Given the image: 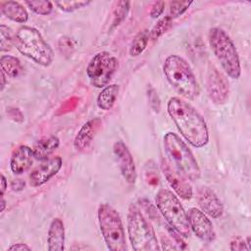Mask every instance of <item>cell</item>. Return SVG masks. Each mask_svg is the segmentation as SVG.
Returning a JSON list of instances; mask_svg holds the SVG:
<instances>
[{
	"instance_id": "obj_1",
	"label": "cell",
	"mask_w": 251,
	"mask_h": 251,
	"mask_svg": "<svg viewBox=\"0 0 251 251\" xmlns=\"http://www.w3.org/2000/svg\"><path fill=\"white\" fill-rule=\"evenodd\" d=\"M167 110L181 135L192 146L201 148L208 143L209 132L206 122L188 102L178 97H172L168 102Z\"/></svg>"
},
{
	"instance_id": "obj_2",
	"label": "cell",
	"mask_w": 251,
	"mask_h": 251,
	"mask_svg": "<svg viewBox=\"0 0 251 251\" xmlns=\"http://www.w3.org/2000/svg\"><path fill=\"white\" fill-rule=\"evenodd\" d=\"M164 74L173 87L183 97L193 100L199 95V86L188 63L177 55H170L163 66Z\"/></svg>"
},
{
	"instance_id": "obj_3",
	"label": "cell",
	"mask_w": 251,
	"mask_h": 251,
	"mask_svg": "<svg viewBox=\"0 0 251 251\" xmlns=\"http://www.w3.org/2000/svg\"><path fill=\"white\" fill-rule=\"evenodd\" d=\"M164 148L169 162L187 179H199L201 171L189 147L175 132H167L164 136Z\"/></svg>"
},
{
	"instance_id": "obj_4",
	"label": "cell",
	"mask_w": 251,
	"mask_h": 251,
	"mask_svg": "<svg viewBox=\"0 0 251 251\" xmlns=\"http://www.w3.org/2000/svg\"><path fill=\"white\" fill-rule=\"evenodd\" d=\"M127 232L135 251L160 250L154 228L136 204H131L127 212Z\"/></svg>"
},
{
	"instance_id": "obj_5",
	"label": "cell",
	"mask_w": 251,
	"mask_h": 251,
	"mask_svg": "<svg viewBox=\"0 0 251 251\" xmlns=\"http://www.w3.org/2000/svg\"><path fill=\"white\" fill-rule=\"evenodd\" d=\"M15 45L21 54L43 67H48L53 61V50L34 27L21 26L15 36Z\"/></svg>"
},
{
	"instance_id": "obj_6",
	"label": "cell",
	"mask_w": 251,
	"mask_h": 251,
	"mask_svg": "<svg viewBox=\"0 0 251 251\" xmlns=\"http://www.w3.org/2000/svg\"><path fill=\"white\" fill-rule=\"evenodd\" d=\"M209 43L225 73L233 79L239 78L241 74L239 56L228 34L220 27H213L209 31Z\"/></svg>"
},
{
	"instance_id": "obj_7",
	"label": "cell",
	"mask_w": 251,
	"mask_h": 251,
	"mask_svg": "<svg viewBox=\"0 0 251 251\" xmlns=\"http://www.w3.org/2000/svg\"><path fill=\"white\" fill-rule=\"evenodd\" d=\"M101 233L108 249L126 251V242L123 222L118 211L108 203H101L97 211Z\"/></svg>"
},
{
	"instance_id": "obj_8",
	"label": "cell",
	"mask_w": 251,
	"mask_h": 251,
	"mask_svg": "<svg viewBox=\"0 0 251 251\" xmlns=\"http://www.w3.org/2000/svg\"><path fill=\"white\" fill-rule=\"evenodd\" d=\"M155 200L160 213L170 226L178 235L188 237L190 235V227L187 215L178 198L171 190L162 188L157 192Z\"/></svg>"
},
{
	"instance_id": "obj_9",
	"label": "cell",
	"mask_w": 251,
	"mask_h": 251,
	"mask_svg": "<svg viewBox=\"0 0 251 251\" xmlns=\"http://www.w3.org/2000/svg\"><path fill=\"white\" fill-rule=\"evenodd\" d=\"M119 67L118 59L110 52L101 51L95 54L86 68V75L90 83L102 88L108 85Z\"/></svg>"
},
{
	"instance_id": "obj_10",
	"label": "cell",
	"mask_w": 251,
	"mask_h": 251,
	"mask_svg": "<svg viewBox=\"0 0 251 251\" xmlns=\"http://www.w3.org/2000/svg\"><path fill=\"white\" fill-rule=\"evenodd\" d=\"M206 88L210 99L218 105L225 104L228 99L229 86L226 76L211 66L207 73Z\"/></svg>"
},
{
	"instance_id": "obj_11",
	"label": "cell",
	"mask_w": 251,
	"mask_h": 251,
	"mask_svg": "<svg viewBox=\"0 0 251 251\" xmlns=\"http://www.w3.org/2000/svg\"><path fill=\"white\" fill-rule=\"evenodd\" d=\"M186 215L189 227L198 238L205 242H212L216 238L214 226L202 211L197 208H190Z\"/></svg>"
},
{
	"instance_id": "obj_12",
	"label": "cell",
	"mask_w": 251,
	"mask_h": 251,
	"mask_svg": "<svg viewBox=\"0 0 251 251\" xmlns=\"http://www.w3.org/2000/svg\"><path fill=\"white\" fill-rule=\"evenodd\" d=\"M62 158L59 156L47 158L43 160L29 174V184L32 187L40 186L56 176L62 168Z\"/></svg>"
},
{
	"instance_id": "obj_13",
	"label": "cell",
	"mask_w": 251,
	"mask_h": 251,
	"mask_svg": "<svg viewBox=\"0 0 251 251\" xmlns=\"http://www.w3.org/2000/svg\"><path fill=\"white\" fill-rule=\"evenodd\" d=\"M161 165L162 171L170 186L176 191L178 196H180V198L185 200L190 199L193 195V191L187 178L167 160H163Z\"/></svg>"
},
{
	"instance_id": "obj_14",
	"label": "cell",
	"mask_w": 251,
	"mask_h": 251,
	"mask_svg": "<svg viewBox=\"0 0 251 251\" xmlns=\"http://www.w3.org/2000/svg\"><path fill=\"white\" fill-rule=\"evenodd\" d=\"M114 154L118 160V164L124 178L130 184L136 180V169L133 157L128 148L123 141H116L113 145Z\"/></svg>"
},
{
	"instance_id": "obj_15",
	"label": "cell",
	"mask_w": 251,
	"mask_h": 251,
	"mask_svg": "<svg viewBox=\"0 0 251 251\" xmlns=\"http://www.w3.org/2000/svg\"><path fill=\"white\" fill-rule=\"evenodd\" d=\"M196 200L202 212L217 219L224 213V206L216 193L208 186H199L196 190Z\"/></svg>"
},
{
	"instance_id": "obj_16",
	"label": "cell",
	"mask_w": 251,
	"mask_h": 251,
	"mask_svg": "<svg viewBox=\"0 0 251 251\" xmlns=\"http://www.w3.org/2000/svg\"><path fill=\"white\" fill-rule=\"evenodd\" d=\"M102 122L99 118L87 121L78 130L74 140V147L76 151H85L92 143L96 133L99 131Z\"/></svg>"
},
{
	"instance_id": "obj_17",
	"label": "cell",
	"mask_w": 251,
	"mask_h": 251,
	"mask_svg": "<svg viewBox=\"0 0 251 251\" xmlns=\"http://www.w3.org/2000/svg\"><path fill=\"white\" fill-rule=\"evenodd\" d=\"M32 149L26 145L19 146L13 153L10 160V168L16 175H21L27 171L33 163Z\"/></svg>"
},
{
	"instance_id": "obj_18",
	"label": "cell",
	"mask_w": 251,
	"mask_h": 251,
	"mask_svg": "<svg viewBox=\"0 0 251 251\" xmlns=\"http://www.w3.org/2000/svg\"><path fill=\"white\" fill-rule=\"evenodd\" d=\"M49 251H62L65 245V227L61 219L55 218L49 226L47 236Z\"/></svg>"
},
{
	"instance_id": "obj_19",
	"label": "cell",
	"mask_w": 251,
	"mask_h": 251,
	"mask_svg": "<svg viewBox=\"0 0 251 251\" xmlns=\"http://www.w3.org/2000/svg\"><path fill=\"white\" fill-rule=\"evenodd\" d=\"M59 145L60 140L55 135L46 136L37 140L32 148L34 159L43 161L49 158V156L59 147Z\"/></svg>"
},
{
	"instance_id": "obj_20",
	"label": "cell",
	"mask_w": 251,
	"mask_h": 251,
	"mask_svg": "<svg viewBox=\"0 0 251 251\" xmlns=\"http://www.w3.org/2000/svg\"><path fill=\"white\" fill-rule=\"evenodd\" d=\"M1 12L8 19L17 23L25 24L28 19V14L25 8L16 1H6L1 3Z\"/></svg>"
},
{
	"instance_id": "obj_21",
	"label": "cell",
	"mask_w": 251,
	"mask_h": 251,
	"mask_svg": "<svg viewBox=\"0 0 251 251\" xmlns=\"http://www.w3.org/2000/svg\"><path fill=\"white\" fill-rule=\"evenodd\" d=\"M119 90L120 87L118 84H109L105 86L97 97V106L104 111L110 110L116 102Z\"/></svg>"
},
{
	"instance_id": "obj_22",
	"label": "cell",
	"mask_w": 251,
	"mask_h": 251,
	"mask_svg": "<svg viewBox=\"0 0 251 251\" xmlns=\"http://www.w3.org/2000/svg\"><path fill=\"white\" fill-rule=\"evenodd\" d=\"M1 71L7 77H18L23 72V67L20 60L11 55H3L0 59Z\"/></svg>"
},
{
	"instance_id": "obj_23",
	"label": "cell",
	"mask_w": 251,
	"mask_h": 251,
	"mask_svg": "<svg viewBox=\"0 0 251 251\" xmlns=\"http://www.w3.org/2000/svg\"><path fill=\"white\" fill-rule=\"evenodd\" d=\"M149 31L147 29H144L136 34V36L133 38L130 47H129V55L131 57H137L139 56L147 47V44L149 42Z\"/></svg>"
},
{
	"instance_id": "obj_24",
	"label": "cell",
	"mask_w": 251,
	"mask_h": 251,
	"mask_svg": "<svg viewBox=\"0 0 251 251\" xmlns=\"http://www.w3.org/2000/svg\"><path fill=\"white\" fill-rule=\"evenodd\" d=\"M129 5L130 3L128 1H118L115 3L113 11L112 27H116L126 19L129 10Z\"/></svg>"
},
{
	"instance_id": "obj_25",
	"label": "cell",
	"mask_w": 251,
	"mask_h": 251,
	"mask_svg": "<svg viewBox=\"0 0 251 251\" xmlns=\"http://www.w3.org/2000/svg\"><path fill=\"white\" fill-rule=\"evenodd\" d=\"M172 24V18L170 16H166L162 19H160L157 24L152 27V29L149 31V38L151 40H157L162 34H164Z\"/></svg>"
},
{
	"instance_id": "obj_26",
	"label": "cell",
	"mask_w": 251,
	"mask_h": 251,
	"mask_svg": "<svg viewBox=\"0 0 251 251\" xmlns=\"http://www.w3.org/2000/svg\"><path fill=\"white\" fill-rule=\"evenodd\" d=\"M28 8L37 15H49L53 10V4L50 1H25Z\"/></svg>"
},
{
	"instance_id": "obj_27",
	"label": "cell",
	"mask_w": 251,
	"mask_h": 251,
	"mask_svg": "<svg viewBox=\"0 0 251 251\" xmlns=\"http://www.w3.org/2000/svg\"><path fill=\"white\" fill-rule=\"evenodd\" d=\"M13 43H15V39H13L11 29L5 25H0V49L1 52H6L12 49Z\"/></svg>"
},
{
	"instance_id": "obj_28",
	"label": "cell",
	"mask_w": 251,
	"mask_h": 251,
	"mask_svg": "<svg viewBox=\"0 0 251 251\" xmlns=\"http://www.w3.org/2000/svg\"><path fill=\"white\" fill-rule=\"evenodd\" d=\"M62 11L74 12L90 4V1H58L55 3Z\"/></svg>"
},
{
	"instance_id": "obj_29",
	"label": "cell",
	"mask_w": 251,
	"mask_h": 251,
	"mask_svg": "<svg viewBox=\"0 0 251 251\" xmlns=\"http://www.w3.org/2000/svg\"><path fill=\"white\" fill-rule=\"evenodd\" d=\"M192 2L188 1H173L170 3V17L172 19L176 18L183 14L188 7L191 5Z\"/></svg>"
},
{
	"instance_id": "obj_30",
	"label": "cell",
	"mask_w": 251,
	"mask_h": 251,
	"mask_svg": "<svg viewBox=\"0 0 251 251\" xmlns=\"http://www.w3.org/2000/svg\"><path fill=\"white\" fill-rule=\"evenodd\" d=\"M164 7H165V2L163 1H157L153 4L151 11H150V16L152 18H158L164 11Z\"/></svg>"
},
{
	"instance_id": "obj_31",
	"label": "cell",
	"mask_w": 251,
	"mask_h": 251,
	"mask_svg": "<svg viewBox=\"0 0 251 251\" xmlns=\"http://www.w3.org/2000/svg\"><path fill=\"white\" fill-rule=\"evenodd\" d=\"M230 250H248L246 242L241 237H236L230 242Z\"/></svg>"
},
{
	"instance_id": "obj_32",
	"label": "cell",
	"mask_w": 251,
	"mask_h": 251,
	"mask_svg": "<svg viewBox=\"0 0 251 251\" xmlns=\"http://www.w3.org/2000/svg\"><path fill=\"white\" fill-rule=\"evenodd\" d=\"M31 248L24 243H16L14 245H11L8 250H12V251H18V250H30Z\"/></svg>"
},
{
	"instance_id": "obj_33",
	"label": "cell",
	"mask_w": 251,
	"mask_h": 251,
	"mask_svg": "<svg viewBox=\"0 0 251 251\" xmlns=\"http://www.w3.org/2000/svg\"><path fill=\"white\" fill-rule=\"evenodd\" d=\"M7 186H8L7 179L4 176V175H1V186H0V195H1V197L4 196V193H5L6 189H7Z\"/></svg>"
},
{
	"instance_id": "obj_34",
	"label": "cell",
	"mask_w": 251,
	"mask_h": 251,
	"mask_svg": "<svg viewBox=\"0 0 251 251\" xmlns=\"http://www.w3.org/2000/svg\"><path fill=\"white\" fill-rule=\"evenodd\" d=\"M25 186V182H23L21 179H16L12 182V188L14 190H21Z\"/></svg>"
},
{
	"instance_id": "obj_35",
	"label": "cell",
	"mask_w": 251,
	"mask_h": 251,
	"mask_svg": "<svg viewBox=\"0 0 251 251\" xmlns=\"http://www.w3.org/2000/svg\"><path fill=\"white\" fill-rule=\"evenodd\" d=\"M6 75L1 71V90L4 89L5 87V83H6Z\"/></svg>"
},
{
	"instance_id": "obj_36",
	"label": "cell",
	"mask_w": 251,
	"mask_h": 251,
	"mask_svg": "<svg viewBox=\"0 0 251 251\" xmlns=\"http://www.w3.org/2000/svg\"><path fill=\"white\" fill-rule=\"evenodd\" d=\"M5 206H6V202H5V200H4L3 196H2V197H1V212H3V211H4Z\"/></svg>"
}]
</instances>
